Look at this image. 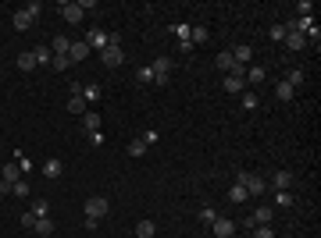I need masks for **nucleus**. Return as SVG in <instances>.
Wrapping results in <instances>:
<instances>
[{"label":"nucleus","instance_id":"nucleus-1","mask_svg":"<svg viewBox=\"0 0 321 238\" xmlns=\"http://www.w3.org/2000/svg\"><path fill=\"white\" fill-rule=\"evenodd\" d=\"M236 185H243V188H246V195H261V192L268 188V181H264V178H257V174H250V171H239V174H236Z\"/></svg>","mask_w":321,"mask_h":238},{"label":"nucleus","instance_id":"nucleus-2","mask_svg":"<svg viewBox=\"0 0 321 238\" xmlns=\"http://www.w3.org/2000/svg\"><path fill=\"white\" fill-rule=\"evenodd\" d=\"M40 11H43L40 4H29V8H22V11H15V29H18V32H25V29L40 18Z\"/></svg>","mask_w":321,"mask_h":238},{"label":"nucleus","instance_id":"nucleus-3","mask_svg":"<svg viewBox=\"0 0 321 238\" xmlns=\"http://www.w3.org/2000/svg\"><path fill=\"white\" fill-rule=\"evenodd\" d=\"M100 61H104L107 68H118V64L125 61V54H121V47H118V36H111V47L100 50Z\"/></svg>","mask_w":321,"mask_h":238},{"label":"nucleus","instance_id":"nucleus-4","mask_svg":"<svg viewBox=\"0 0 321 238\" xmlns=\"http://www.w3.org/2000/svg\"><path fill=\"white\" fill-rule=\"evenodd\" d=\"M150 71H153V82H157V86H165V82H168V71H172V61H168V57H157V61L150 64Z\"/></svg>","mask_w":321,"mask_h":238},{"label":"nucleus","instance_id":"nucleus-5","mask_svg":"<svg viewBox=\"0 0 321 238\" xmlns=\"http://www.w3.org/2000/svg\"><path fill=\"white\" fill-rule=\"evenodd\" d=\"M86 47H89V50H104V47H111V36H107L104 29H89V32H86Z\"/></svg>","mask_w":321,"mask_h":238},{"label":"nucleus","instance_id":"nucleus-6","mask_svg":"<svg viewBox=\"0 0 321 238\" xmlns=\"http://www.w3.org/2000/svg\"><path fill=\"white\" fill-rule=\"evenodd\" d=\"M218 68H221L225 75H243V71H246V68H239V64H236L232 50H221V54H218Z\"/></svg>","mask_w":321,"mask_h":238},{"label":"nucleus","instance_id":"nucleus-7","mask_svg":"<svg viewBox=\"0 0 321 238\" xmlns=\"http://www.w3.org/2000/svg\"><path fill=\"white\" fill-rule=\"evenodd\" d=\"M104 213H107V199H104V195L86 199V217H89V220H100Z\"/></svg>","mask_w":321,"mask_h":238},{"label":"nucleus","instance_id":"nucleus-8","mask_svg":"<svg viewBox=\"0 0 321 238\" xmlns=\"http://www.w3.org/2000/svg\"><path fill=\"white\" fill-rule=\"evenodd\" d=\"M86 57H89V47H86V39H79V43L72 39V50H68V61H72V64H79V61H86Z\"/></svg>","mask_w":321,"mask_h":238},{"label":"nucleus","instance_id":"nucleus-9","mask_svg":"<svg viewBox=\"0 0 321 238\" xmlns=\"http://www.w3.org/2000/svg\"><path fill=\"white\" fill-rule=\"evenodd\" d=\"M268 185H271L275 192H289V185H293V174H289V171H275V178H271Z\"/></svg>","mask_w":321,"mask_h":238},{"label":"nucleus","instance_id":"nucleus-10","mask_svg":"<svg viewBox=\"0 0 321 238\" xmlns=\"http://www.w3.org/2000/svg\"><path fill=\"white\" fill-rule=\"evenodd\" d=\"M211 227H214V234H218V238H229V234L236 231V224H232L229 217H214V220H211Z\"/></svg>","mask_w":321,"mask_h":238},{"label":"nucleus","instance_id":"nucleus-11","mask_svg":"<svg viewBox=\"0 0 321 238\" xmlns=\"http://www.w3.org/2000/svg\"><path fill=\"white\" fill-rule=\"evenodd\" d=\"M61 15H65V22H68V25H79V22H82V4H65V8H61Z\"/></svg>","mask_w":321,"mask_h":238},{"label":"nucleus","instance_id":"nucleus-12","mask_svg":"<svg viewBox=\"0 0 321 238\" xmlns=\"http://www.w3.org/2000/svg\"><path fill=\"white\" fill-rule=\"evenodd\" d=\"M285 47H289V50H303V47H307V36L296 32V29H285Z\"/></svg>","mask_w":321,"mask_h":238},{"label":"nucleus","instance_id":"nucleus-13","mask_svg":"<svg viewBox=\"0 0 321 238\" xmlns=\"http://www.w3.org/2000/svg\"><path fill=\"white\" fill-rule=\"evenodd\" d=\"M243 89H246V78H243V75H225V93L236 96V93H243Z\"/></svg>","mask_w":321,"mask_h":238},{"label":"nucleus","instance_id":"nucleus-14","mask_svg":"<svg viewBox=\"0 0 321 238\" xmlns=\"http://www.w3.org/2000/svg\"><path fill=\"white\" fill-rule=\"evenodd\" d=\"M0 178H4V181H11V185H15V181L22 178V171H18V164H15V160H11V164H4V167H0Z\"/></svg>","mask_w":321,"mask_h":238},{"label":"nucleus","instance_id":"nucleus-15","mask_svg":"<svg viewBox=\"0 0 321 238\" xmlns=\"http://www.w3.org/2000/svg\"><path fill=\"white\" fill-rule=\"evenodd\" d=\"M232 57H236V64H239V68H246V64H250V57H253V50L243 43V47H236V50H232Z\"/></svg>","mask_w":321,"mask_h":238},{"label":"nucleus","instance_id":"nucleus-16","mask_svg":"<svg viewBox=\"0 0 321 238\" xmlns=\"http://www.w3.org/2000/svg\"><path fill=\"white\" fill-rule=\"evenodd\" d=\"M271 217H275V206H257V213H253V227H257V224H271Z\"/></svg>","mask_w":321,"mask_h":238},{"label":"nucleus","instance_id":"nucleus-17","mask_svg":"<svg viewBox=\"0 0 321 238\" xmlns=\"http://www.w3.org/2000/svg\"><path fill=\"white\" fill-rule=\"evenodd\" d=\"M136 234H139V238H157V224H153V220H139V224H136Z\"/></svg>","mask_w":321,"mask_h":238},{"label":"nucleus","instance_id":"nucleus-18","mask_svg":"<svg viewBox=\"0 0 321 238\" xmlns=\"http://www.w3.org/2000/svg\"><path fill=\"white\" fill-rule=\"evenodd\" d=\"M33 57H36V64H50V61H54V50H50V47H36Z\"/></svg>","mask_w":321,"mask_h":238},{"label":"nucleus","instance_id":"nucleus-19","mask_svg":"<svg viewBox=\"0 0 321 238\" xmlns=\"http://www.w3.org/2000/svg\"><path fill=\"white\" fill-rule=\"evenodd\" d=\"M275 96H278V100H282V103H289V100H293V96H296V89H293V86H289V82H278V89H275Z\"/></svg>","mask_w":321,"mask_h":238},{"label":"nucleus","instance_id":"nucleus-20","mask_svg":"<svg viewBox=\"0 0 321 238\" xmlns=\"http://www.w3.org/2000/svg\"><path fill=\"white\" fill-rule=\"evenodd\" d=\"M33 231H36V234H54V224H50V217H36Z\"/></svg>","mask_w":321,"mask_h":238},{"label":"nucleus","instance_id":"nucleus-21","mask_svg":"<svg viewBox=\"0 0 321 238\" xmlns=\"http://www.w3.org/2000/svg\"><path fill=\"white\" fill-rule=\"evenodd\" d=\"M18 68H22V71H33V68H36V57H33V50L18 54Z\"/></svg>","mask_w":321,"mask_h":238},{"label":"nucleus","instance_id":"nucleus-22","mask_svg":"<svg viewBox=\"0 0 321 238\" xmlns=\"http://www.w3.org/2000/svg\"><path fill=\"white\" fill-rule=\"evenodd\" d=\"M229 199H232V203H246L250 195H246V188H243V185H236V181H232V188H229Z\"/></svg>","mask_w":321,"mask_h":238},{"label":"nucleus","instance_id":"nucleus-23","mask_svg":"<svg viewBox=\"0 0 321 238\" xmlns=\"http://www.w3.org/2000/svg\"><path fill=\"white\" fill-rule=\"evenodd\" d=\"M68 110L72 114H86V96H72L68 100Z\"/></svg>","mask_w":321,"mask_h":238},{"label":"nucleus","instance_id":"nucleus-24","mask_svg":"<svg viewBox=\"0 0 321 238\" xmlns=\"http://www.w3.org/2000/svg\"><path fill=\"white\" fill-rule=\"evenodd\" d=\"M82 125H86V132H100V114H93V110H89V114L82 117Z\"/></svg>","mask_w":321,"mask_h":238},{"label":"nucleus","instance_id":"nucleus-25","mask_svg":"<svg viewBox=\"0 0 321 238\" xmlns=\"http://www.w3.org/2000/svg\"><path fill=\"white\" fill-rule=\"evenodd\" d=\"M61 171H65V167H61V160H47V164H43V174H47V178H57Z\"/></svg>","mask_w":321,"mask_h":238},{"label":"nucleus","instance_id":"nucleus-26","mask_svg":"<svg viewBox=\"0 0 321 238\" xmlns=\"http://www.w3.org/2000/svg\"><path fill=\"white\" fill-rule=\"evenodd\" d=\"M204 39H207V29H204V25H193V32H189V47H193V43H204Z\"/></svg>","mask_w":321,"mask_h":238},{"label":"nucleus","instance_id":"nucleus-27","mask_svg":"<svg viewBox=\"0 0 321 238\" xmlns=\"http://www.w3.org/2000/svg\"><path fill=\"white\" fill-rule=\"evenodd\" d=\"M264 75H268L264 68H246L243 71V78H250V82H264Z\"/></svg>","mask_w":321,"mask_h":238},{"label":"nucleus","instance_id":"nucleus-28","mask_svg":"<svg viewBox=\"0 0 321 238\" xmlns=\"http://www.w3.org/2000/svg\"><path fill=\"white\" fill-rule=\"evenodd\" d=\"M285 82H289V86H293V89H300V86H303V82H307V75H303V71H300V68H296V71H289V78H285Z\"/></svg>","mask_w":321,"mask_h":238},{"label":"nucleus","instance_id":"nucleus-29","mask_svg":"<svg viewBox=\"0 0 321 238\" xmlns=\"http://www.w3.org/2000/svg\"><path fill=\"white\" fill-rule=\"evenodd\" d=\"M282 206H285V210L293 206V195H289V192H275V210H282Z\"/></svg>","mask_w":321,"mask_h":238},{"label":"nucleus","instance_id":"nucleus-30","mask_svg":"<svg viewBox=\"0 0 321 238\" xmlns=\"http://www.w3.org/2000/svg\"><path fill=\"white\" fill-rule=\"evenodd\" d=\"M29 213H33V217H47V213H50V206H47V199H36Z\"/></svg>","mask_w":321,"mask_h":238},{"label":"nucleus","instance_id":"nucleus-31","mask_svg":"<svg viewBox=\"0 0 321 238\" xmlns=\"http://www.w3.org/2000/svg\"><path fill=\"white\" fill-rule=\"evenodd\" d=\"M143 153H146V142H143V139L129 142V156H143Z\"/></svg>","mask_w":321,"mask_h":238},{"label":"nucleus","instance_id":"nucleus-32","mask_svg":"<svg viewBox=\"0 0 321 238\" xmlns=\"http://www.w3.org/2000/svg\"><path fill=\"white\" fill-rule=\"evenodd\" d=\"M253 238H275V231H271V224H257V231H253Z\"/></svg>","mask_w":321,"mask_h":238},{"label":"nucleus","instance_id":"nucleus-33","mask_svg":"<svg viewBox=\"0 0 321 238\" xmlns=\"http://www.w3.org/2000/svg\"><path fill=\"white\" fill-rule=\"evenodd\" d=\"M189 32H193V25H175V36H179L182 43H189Z\"/></svg>","mask_w":321,"mask_h":238},{"label":"nucleus","instance_id":"nucleus-34","mask_svg":"<svg viewBox=\"0 0 321 238\" xmlns=\"http://www.w3.org/2000/svg\"><path fill=\"white\" fill-rule=\"evenodd\" d=\"M271 39H278V43H285V25H278V22H275V25H271Z\"/></svg>","mask_w":321,"mask_h":238},{"label":"nucleus","instance_id":"nucleus-35","mask_svg":"<svg viewBox=\"0 0 321 238\" xmlns=\"http://www.w3.org/2000/svg\"><path fill=\"white\" fill-rule=\"evenodd\" d=\"M89 100H100V86H93V82L86 86V103H89Z\"/></svg>","mask_w":321,"mask_h":238},{"label":"nucleus","instance_id":"nucleus-36","mask_svg":"<svg viewBox=\"0 0 321 238\" xmlns=\"http://www.w3.org/2000/svg\"><path fill=\"white\" fill-rule=\"evenodd\" d=\"M11 195H29V181H15V188H11Z\"/></svg>","mask_w":321,"mask_h":238},{"label":"nucleus","instance_id":"nucleus-37","mask_svg":"<svg viewBox=\"0 0 321 238\" xmlns=\"http://www.w3.org/2000/svg\"><path fill=\"white\" fill-rule=\"evenodd\" d=\"M50 64H54V68H57V71H65V68H72V61H68V57H54V61H50Z\"/></svg>","mask_w":321,"mask_h":238},{"label":"nucleus","instance_id":"nucleus-38","mask_svg":"<svg viewBox=\"0 0 321 238\" xmlns=\"http://www.w3.org/2000/svg\"><path fill=\"white\" fill-rule=\"evenodd\" d=\"M136 78H139V82H153V71H150V68H139Z\"/></svg>","mask_w":321,"mask_h":238},{"label":"nucleus","instance_id":"nucleus-39","mask_svg":"<svg viewBox=\"0 0 321 238\" xmlns=\"http://www.w3.org/2000/svg\"><path fill=\"white\" fill-rule=\"evenodd\" d=\"M200 217H204V220H207V224H211V220H214V217H218V213H214V210H211V206H204V210H200Z\"/></svg>","mask_w":321,"mask_h":238}]
</instances>
